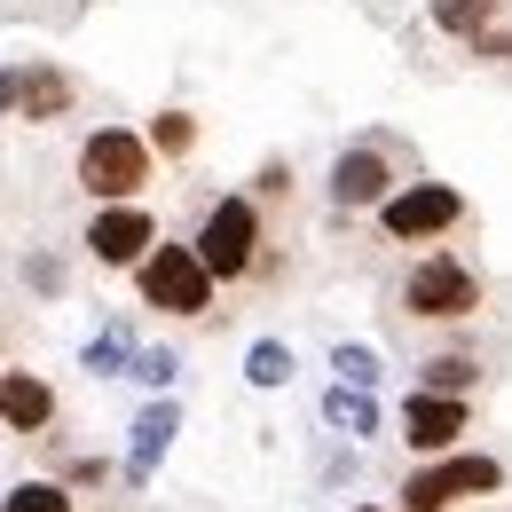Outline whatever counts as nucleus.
<instances>
[{"mask_svg": "<svg viewBox=\"0 0 512 512\" xmlns=\"http://www.w3.org/2000/svg\"><path fill=\"white\" fill-rule=\"evenodd\" d=\"M134 284H142V300L166 308V316H205V308H213V268H205L197 245H158V253L134 268Z\"/></svg>", "mask_w": 512, "mask_h": 512, "instance_id": "1", "label": "nucleus"}, {"mask_svg": "<svg viewBox=\"0 0 512 512\" xmlns=\"http://www.w3.org/2000/svg\"><path fill=\"white\" fill-rule=\"evenodd\" d=\"M79 182H87V197H103V205H127L150 182V142L127 134V127H95L87 150H79Z\"/></svg>", "mask_w": 512, "mask_h": 512, "instance_id": "2", "label": "nucleus"}, {"mask_svg": "<svg viewBox=\"0 0 512 512\" xmlns=\"http://www.w3.org/2000/svg\"><path fill=\"white\" fill-rule=\"evenodd\" d=\"M402 300H410V316H434V323H457V316H473L481 308V276L465 268V260H418L410 268V284H402Z\"/></svg>", "mask_w": 512, "mask_h": 512, "instance_id": "3", "label": "nucleus"}, {"mask_svg": "<svg viewBox=\"0 0 512 512\" xmlns=\"http://www.w3.org/2000/svg\"><path fill=\"white\" fill-rule=\"evenodd\" d=\"M253 245H260V213H253V197H221V205L197 221V253H205V268H213L221 284L253 268Z\"/></svg>", "mask_w": 512, "mask_h": 512, "instance_id": "4", "label": "nucleus"}, {"mask_svg": "<svg viewBox=\"0 0 512 512\" xmlns=\"http://www.w3.org/2000/svg\"><path fill=\"white\" fill-rule=\"evenodd\" d=\"M489 489H505V465L497 457H442L434 473H410L402 512H449L457 497H489Z\"/></svg>", "mask_w": 512, "mask_h": 512, "instance_id": "5", "label": "nucleus"}, {"mask_svg": "<svg viewBox=\"0 0 512 512\" xmlns=\"http://www.w3.org/2000/svg\"><path fill=\"white\" fill-rule=\"evenodd\" d=\"M386 237H402V245H418V237H442V229H457L465 221V197L442 190V182H410V190H394L379 205Z\"/></svg>", "mask_w": 512, "mask_h": 512, "instance_id": "6", "label": "nucleus"}, {"mask_svg": "<svg viewBox=\"0 0 512 512\" xmlns=\"http://www.w3.org/2000/svg\"><path fill=\"white\" fill-rule=\"evenodd\" d=\"M150 237H158V229H150L142 205H103L95 229H87V245H95L103 268H142V260H150Z\"/></svg>", "mask_w": 512, "mask_h": 512, "instance_id": "7", "label": "nucleus"}, {"mask_svg": "<svg viewBox=\"0 0 512 512\" xmlns=\"http://www.w3.org/2000/svg\"><path fill=\"white\" fill-rule=\"evenodd\" d=\"M457 434H465V394H434V386H426V394L402 402V442L410 449L434 457V449H449Z\"/></svg>", "mask_w": 512, "mask_h": 512, "instance_id": "8", "label": "nucleus"}, {"mask_svg": "<svg viewBox=\"0 0 512 512\" xmlns=\"http://www.w3.org/2000/svg\"><path fill=\"white\" fill-rule=\"evenodd\" d=\"M0 103H8V111H24V119H64V111H71V79L56 64L0 71Z\"/></svg>", "mask_w": 512, "mask_h": 512, "instance_id": "9", "label": "nucleus"}, {"mask_svg": "<svg viewBox=\"0 0 512 512\" xmlns=\"http://www.w3.org/2000/svg\"><path fill=\"white\" fill-rule=\"evenodd\" d=\"M331 197L355 213V205H386L394 197V166H386V150H339V166H331Z\"/></svg>", "mask_w": 512, "mask_h": 512, "instance_id": "10", "label": "nucleus"}, {"mask_svg": "<svg viewBox=\"0 0 512 512\" xmlns=\"http://www.w3.org/2000/svg\"><path fill=\"white\" fill-rule=\"evenodd\" d=\"M48 418H56L48 379H32V371H8V379H0V426H8V434H40Z\"/></svg>", "mask_w": 512, "mask_h": 512, "instance_id": "11", "label": "nucleus"}, {"mask_svg": "<svg viewBox=\"0 0 512 512\" xmlns=\"http://www.w3.org/2000/svg\"><path fill=\"white\" fill-rule=\"evenodd\" d=\"M174 426H182V410H174V402H158V410H142V426H134V457H127V481H150V465L166 457V442H174Z\"/></svg>", "mask_w": 512, "mask_h": 512, "instance_id": "12", "label": "nucleus"}, {"mask_svg": "<svg viewBox=\"0 0 512 512\" xmlns=\"http://www.w3.org/2000/svg\"><path fill=\"white\" fill-rule=\"evenodd\" d=\"M323 410H331V426H347V434H379V410H371V386H355V394H347V379L331 386V402H323Z\"/></svg>", "mask_w": 512, "mask_h": 512, "instance_id": "13", "label": "nucleus"}, {"mask_svg": "<svg viewBox=\"0 0 512 512\" xmlns=\"http://www.w3.org/2000/svg\"><path fill=\"white\" fill-rule=\"evenodd\" d=\"M245 379H253V386H284V379H292V347H276V339H260L253 355H245Z\"/></svg>", "mask_w": 512, "mask_h": 512, "instance_id": "14", "label": "nucleus"}, {"mask_svg": "<svg viewBox=\"0 0 512 512\" xmlns=\"http://www.w3.org/2000/svg\"><path fill=\"white\" fill-rule=\"evenodd\" d=\"M473 379H481L473 355H434V363H426V386H434V394H465Z\"/></svg>", "mask_w": 512, "mask_h": 512, "instance_id": "15", "label": "nucleus"}, {"mask_svg": "<svg viewBox=\"0 0 512 512\" xmlns=\"http://www.w3.org/2000/svg\"><path fill=\"white\" fill-rule=\"evenodd\" d=\"M0 512H71V497L56 489V481H24V489H8Z\"/></svg>", "mask_w": 512, "mask_h": 512, "instance_id": "16", "label": "nucleus"}, {"mask_svg": "<svg viewBox=\"0 0 512 512\" xmlns=\"http://www.w3.org/2000/svg\"><path fill=\"white\" fill-rule=\"evenodd\" d=\"M434 16H442V32L481 40V24H489V0H434Z\"/></svg>", "mask_w": 512, "mask_h": 512, "instance_id": "17", "label": "nucleus"}, {"mask_svg": "<svg viewBox=\"0 0 512 512\" xmlns=\"http://www.w3.org/2000/svg\"><path fill=\"white\" fill-rule=\"evenodd\" d=\"M331 371H339L347 386H379V355H371V347H339V355H331Z\"/></svg>", "mask_w": 512, "mask_h": 512, "instance_id": "18", "label": "nucleus"}, {"mask_svg": "<svg viewBox=\"0 0 512 512\" xmlns=\"http://www.w3.org/2000/svg\"><path fill=\"white\" fill-rule=\"evenodd\" d=\"M150 142H158L166 158H182V150H190V142H197V127H190V119H182V111H166V119L150 127Z\"/></svg>", "mask_w": 512, "mask_h": 512, "instance_id": "19", "label": "nucleus"}, {"mask_svg": "<svg viewBox=\"0 0 512 512\" xmlns=\"http://www.w3.org/2000/svg\"><path fill=\"white\" fill-rule=\"evenodd\" d=\"M87 363H95V371H111V363H134L127 331H103V339H95V347H87Z\"/></svg>", "mask_w": 512, "mask_h": 512, "instance_id": "20", "label": "nucleus"}, {"mask_svg": "<svg viewBox=\"0 0 512 512\" xmlns=\"http://www.w3.org/2000/svg\"><path fill=\"white\" fill-rule=\"evenodd\" d=\"M174 371H182V363H174L166 347H158V355H134V379H150V386H166Z\"/></svg>", "mask_w": 512, "mask_h": 512, "instance_id": "21", "label": "nucleus"}, {"mask_svg": "<svg viewBox=\"0 0 512 512\" xmlns=\"http://www.w3.org/2000/svg\"><path fill=\"white\" fill-rule=\"evenodd\" d=\"M355 512H386V505H355Z\"/></svg>", "mask_w": 512, "mask_h": 512, "instance_id": "22", "label": "nucleus"}]
</instances>
